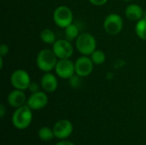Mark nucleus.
<instances>
[{"label":"nucleus","mask_w":146,"mask_h":145,"mask_svg":"<svg viewBox=\"0 0 146 145\" xmlns=\"http://www.w3.org/2000/svg\"><path fill=\"white\" fill-rule=\"evenodd\" d=\"M12 124L18 130L27 129L32 123L33 113L27 105H23L15 109L12 115Z\"/></svg>","instance_id":"f257e3e1"},{"label":"nucleus","mask_w":146,"mask_h":145,"mask_svg":"<svg viewBox=\"0 0 146 145\" xmlns=\"http://www.w3.org/2000/svg\"><path fill=\"white\" fill-rule=\"evenodd\" d=\"M57 56L55 52L50 50H41L37 56V65L38 68L44 72H50L56 66Z\"/></svg>","instance_id":"f03ea898"},{"label":"nucleus","mask_w":146,"mask_h":145,"mask_svg":"<svg viewBox=\"0 0 146 145\" xmlns=\"http://www.w3.org/2000/svg\"><path fill=\"white\" fill-rule=\"evenodd\" d=\"M96 39L95 38L87 32L81 33L76 38V48L83 55H92L96 50Z\"/></svg>","instance_id":"7ed1b4c3"},{"label":"nucleus","mask_w":146,"mask_h":145,"mask_svg":"<svg viewBox=\"0 0 146 145\" xmlns=\"http://www.w3.org/2000/svg\"><path fill=\"white\" fill-rule=\"evenodd\" d=\"M53 20L58 26L66 28L68 25L72 24L73 13L68 7L63 5L59 6L54 11Z\"/></svg>","instance_id":"20e7f679"},{"label":"nucleus","mask_w":146,"mask_h":145,"mask_svg":"<svg viewBox=\"0 0 146 145\" xmlns=\"http://www.w3.org/2000/svg\"><path fill=\"white\" fill-rule=\"evenodd\" d=\"M10 82L15 89L21 91L29 88V85L31 84L29 74L27 73V72L22 69H17L12 73L10 77Z\"/></svg>","instance_id":"39448f33"},{"label":"nucleus","mask_w":146,"mask_h":145,"mask_svg":"<svg viewBox=\"0 0 146 145\" xmlns=\"http://www.w3.org/2000/svg\"><path fill=\"white\" fill-rule=\"evenodd\" d=\"M104 30L110 35L118 34L123 27L122 18L117 14H111L108 15L104 23Z\"/></svg>","instance_id":"423d86ee"},{"label":"nucleus","mask_w":146,"mask_h":145,"mask_svg":"<svg viewBox=\"0 0 146 145\" xmlns=\"http://www.w3.org/2000/svg\"><path fill=\"white\" fill-rule=\"evenodd\" d=\"M56 56L60 59H68L72 56L74 49L68 39H59L53 44L52 50Z\"/></svg>","instance_id":"0eeeda50"},{"label":"nucleus","mask_w":146,"mask_h":145,"mask_svg":"<svg viewBox=\"0 0 146 145\" xmlns=\"http://www.w3.org/2000/svg\"><path fill=\"white\" fill-rule=\"evenodd\" d=\"M73 124L68 120H60L53 126L55 138L58 139H66L73 133Z\"/></svg>","instance_id":"6e6552de"},{"label":"nucleus","mask_w":146,"mask_h":145,"mask_svg":"<svg viewBox=\"0 0 146 145\" xmlns=\"http://www.w3.org/2000/svg\"><path fill=\"white\" fill-rule=\"evenodd\" d=\"M56 74L62 79H71L75 73V67L73 62L68 59H61L55 68Z\"/></svg>","instance_id":"1a4fd4ad"},{"label":"nucleus","mask_w":146,"mask_h":145,"mask_svg":"<svg viewBox=\"0 0 146 145\" xmlns=\"http://www.w3.org/2000/svg\"><path fill=\"white\" fill-rule=\"evenodd\" d=\"M48 104V97L43 91H37L33 93L27 99V105L32 110H39L44 109Z\"/></svg>","instance_id":"9d476101"},{"label":"nucleus","mask_w":146,"mask_h":145,"mask_svg":"<svg viewBox=\"0 0 146 145\" xmlns=\"http://www.w3.org/2000/svg\"><path fill=\"white\" fill-rule=\"evenodd\" d=\"M93 64L94 63L91 58L87 56L80 57L74 63L76 74L80 77L88 76L93 70Z\"/></svg>","instance_id":"9b49d317"},{"label":"nucleus","mask_w":146,"mask_h":145,"mask_svg":"<svg viewBox=\"0 0 146 145\" xmlns=\"http://www.w3.org/2000/svg\"><path fill=\"white\" fill-rule=\"evenodd\" d=\"M25 103L26 95L21 90H14L8 96V103L15 109H18L23 106Z\"/></svg>","instance_id":"f8f14e48"},{"label":"nucleus","mask_w":146,"mask_h":145,"mask_svg":"<svg viewBox=\"0 0 146 145\" xmlns=\"http://www.w3.org/2000/svg\"><path fill=\"white\" fill-rule=\"evenodd\" d=\"M41 86L45 92H53L57 88V79L52 73H47L41 79Z\"/></svg>","instance_id":"ddd939ff"},{"label":"nucleus","mask_w":146,"mask_h":145,"mask_svg":"<svg viewBox=\"0 0 146 145\" xmlns=\"http://www.w3.org/2000/svg\"><path fill=\"white\" fill-rule=\"evenodd\" d=\"M126 16L131 21H139L143 16V9L138 4H130L126 9Z\"/></svg>","instance_id":"4468645a"},{"label":"nucleus","mask_w":146,"mask_h":145,"mask_svg":"<svg viewBox=\"0 0 146 145\" xmlns=\"http://www.w3.org/2000/svg\"><path fill=\"white\" fill-rule=\"evenodd\" d=\"M38 136L39 139L42 140V141H44V142L50 141L55 137L53 129H50V128H49L47 126L41 127L38 130Z\"/></svg>","instance_id":"2eb2a0df"},{"label":"nucleus","mask_w":146,"mask_h":145,"mask_svg":"<svg viewBox=\"0 0 146 145\" xmlns=\"http://www.w3.org/2000/svg\"><path fill=\"white\" fill-rule=\"evenodd\" d=\"M40 38L41 40L45 43V44H54L56 42V37H55V33L48 28L44 29L41 32H40Z\"/></svg>","instance_id":"dca6fc26"},{"label":"nucleus","mask_w":146,"mask_h":145,"mask_svg":"<svg viewBox=\"0 0 146 145\" xmlns=\"http://www.w3.org/2000/svg\"><path fill=\"white\" fill-rule=\"evenodd\" d=\"M135 31L139 38L146 40V18H142L138 21L135 26Z\"/></svg>","instance_id":"f3484780"},{"label":"nucleus","mask_w":146,"mask_h":145,"mask_svg":"<svg viewBox=\"0 0 146 145\" xmlns=\"http://www.w3.org/2000/svg\"><path fill=\"white\" fill-rule=\"evenodd\" d=\"M65 35L68 40H73L74 38H77L79 36V29L78 27L74 25L70 24L65 28Z\"/></svg>","instance_id":"a211bd4d"},{"label":"nucleus","mask_w":146,"mask_h":145,"mask_svg":"<svg viewBox=\"0 0 146 145\" xmlns=\"http://www.w3.org/2000/svg\"><path fill=\"white\" fill-rule=\"evenodd\" d=\"M91 59L93 62L94 64L96 65H100L103 64L105 62V54L102 50H96L92 55H91Z\"/></svg>","instance_id":"6ab92c4d"},{"label":"nucleus","mask_w":146,"mask_h":145,"mask_svg":"<svg viewBox=\"0 0 146 145\" xmlns=\"http://www.w3.org/2000/svg\"><path fill=\"white\" fill-rule=\"evenodd\" d=\"M8 52H9V47H8V45L3 44L0 46V55H1V56H5Z\"/></svg>","instance_id":"aec40b11"},{"label":"nucleus","mask_w":146,"mask_h":145,"mask_svg":"<svg viewBox=\"0 0 146 145\" xmlns=\"http://www.w3.org/2000/svg\"><path fill=\"white\" fill-rule=\"evenodd\" d=\"M92 4L94 5H97V6H101V5H104L107 3L108 0H89Z\"/></svg>","instance_id":"412c9836"},{"label":"nucleus","mask_w":146,"mask_h":145,"mask_svg":"<svg viewBox=\"0 0 146 145\" xmlns=\"http://www.w3.org/2000/svg\"><path fill=\"white\" fill-rule=\"evenodd\" d=\"M33 93H34V92H37V91H38V89H39V87H38V85L36 84V83H31L30 84V85H29V88H28Z\"/></svg>","instance_id":"4be33fe9"},{"label":"nucleus","mask_w":146,"mask_h":145,"mask_svg":"<svg viewBox=\"0 0 146 145\" xmlns=\"http://www.w3.org/2000/svg\"><path fill=\"white\" fill-rule=\"evenodd\" d=\"M5 112H6V109H5L4 105L1 104L0 105V117L1 118H3V116L5 115Z\"/></svg>","instance_id":"5701e85b"},{"label":"nucleus","mask_w":146,"mask_h":145,"mask_svg":"<svg viewBox=\"0 0 146 145\" xmlns=\"http://www.w3.org/2000/svg\"><path fill=\"white\" fill-rule=\"evenodd\" d=\"M55 145H75L74 144H73L72 142H70V141H66V140H64V141H60V142H58L57 144H56Z\"/></svg>","instance_id":"b1692460"},{"label":"nucleus","mask_w":146,"mask_h":145,"mask_svg":"<svg viewBox=\"0 0 146 145\" xmlns=\"http://www.w3.org/2000/svg\"><path fill=\"white\" fill-rule=\"evenodd\" d=\"M126 1H131V0H126Z\"/></svg>","instance_id":"393cba45"}]
</instances>
